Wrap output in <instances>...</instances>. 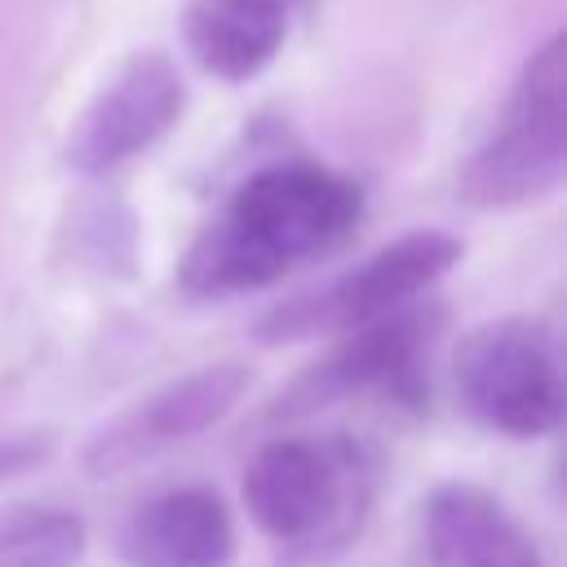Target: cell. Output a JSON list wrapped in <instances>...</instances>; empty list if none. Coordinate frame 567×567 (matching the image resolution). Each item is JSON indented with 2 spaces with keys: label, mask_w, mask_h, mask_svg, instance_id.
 Wrapping results in <instances>:
<instances>
[{
  "label": "cell",
  "mask_w": 567,
  "mask_h": 567,
  "mask_svg": "<svg viewBox=\"0 0 567 567\" xmlns=\"http://www.w3.org/2000/svg\"><path fill=\"white\" fill-rule=\"evenodd\" d=\"M292 0H190L186 49L217 80H252L288 35Z\"/></svg>",
  "instance_id": "obj_10"
},
{
  "label": "cell",
  "mask_w": 567,
  "mask_h": 567,
  "mask_svg": "<svg viewBox=\"0 0 567 567\" xmlns=\"http://www.w3.org/2000/svg\"><path fill=\"white\" fill-rule=\"evenodd\" d=\"M84 518L71 509H13L0 518V567H80Z\"/></svg>",
  "instance_id": "obj_12"
},
{
  "label": "cell",
  "mask_w": 567,
  "mask_h": 567,
  "mask_svg": "<svg viewBox=\"0 0 567 567\" xmlns=\"http://www.w3.org/2000/svg\"><path fill=\"white\" fill-rule=\"evenodd\" d=\"M461 261V239L447 230H412L359 261L354 270L337 275L319 292H301L284 306H275L257 332L266 341H297L332 328H359L381 315H394L412 306L430 284H439Z\"/></svg>",
  "instance_id": "obj_4"
},
{
  "label": "cell",
  "mask_w": 567,
  "mask_h": 567,
  "mask_svg": "<svg viewBox=\"0 0 567 567\" xmlns=\"http://www.w3.org/2000/svg\"><path fill=\"white\" fill-rule=\"evenodd\" d=\"M567 173V44L554 35L523 66L501 124L461 173V199L509 208L549 195Z\"/></svg>",
  "instance_id": "obj_2"
},
{
  "label": "cell",
  "mask_w": 567,
  "mask_h": 567,
  "mask_svg": "<svg viewBox=\"0 0 567 567\" xmlns=\"http://www.w3.org/2000/svg\"><path fill=\"white\" fill-rule=\"evenodd\" d=\"M456 394L470 416L509 439L549 434L563 421V372L545 323L496 319L456 350Z\"/></svg>",
  "instance_id": "obj_3"
},
{
  "label": "cell",
  "mask_w": 567,
  "mask_h": 567,
  "mask_svg": "<svg viewBox=\"0 0 567 567\" xmlns=\"http://www.w3.org/2000/svg\"><path fill=\"white\" fill-rule=\"evenodd\" d=\"M252 523L275 540H319L346 532L368 501L363 461L350 443L279 439L261 447L244 474Z\"/></svg>",
  "instance_id": "obj_5"
},
{
  "label": "cell",
  "mask_w": 567,
  "mask_h": 567,
  "mask_svg": "<svg viewBox=\"0 0 567 567\" xmlns=\"http://www.w3.org/2000/svg\"><path fill=\"white\" fill-rule=\"evenodd\" d=\"M186 84L164 53H137L89 102L66 137V159L80 173H106L155 146L182 115Z\"/></svg>",
  "instance_id": "obj_7"
},
{
  "label": "cell",
  "mask_w": 567,
  "mask_h": 567,
  "mask_svg": "<svg viewBox=\"0 0 567 567\" xmlns=\"http://www.w3.org/2000/svg\"><path fill=\"white\" fill-rule=\"evenodd\" d=\"M235 518L208 487H177L142 505L124 532L128 567H226Z\"/></svg>",
  "instance_id": "obj_9"
},
{
  "label": "cell",
  "mask_w": 567,
  "mask_h": 567,
  "mask_svg": "<svg viewBox=\"0 0 567 567\" xmlns=\"http://www.w3.org/2000/svg\"><path fill=\"white\" fill-rule=\"evenodd\" d=\"M49 456V439L44 434H22V439H0V483L35 470Z\"/></svg>",
  "instance_id": "obj_13"
},
{
  "label": "cell",
  "mask_w": 567,
  "mask_h": 567,
  "mask_svg": "<svg viewBox=\"0 0 567 567\" xmlns=\"http://www.w3.org/2000/svg\"><path fill=\"white\" fill-rule=\"evenodd\" d=\"M430 567H540L523 523L483 487L447 483L425 505Z\"/></svg>",
  "instance_id": "obj_8"
},
{
  "label": "cell",
  "mask_w": 567,
  "mask_h": 567,
  "mask_svg": "<svg viewBox=\"0 0 567 567\" xmlns=\"http://www.w3.org/2000/svg\"><path fill=\"white\" fill-rule=\"evenodd\" d=\"M354 337L315 372V390L306 399H337L363 385H390V390H416V363H421V315L408 306L394 315H381L372 323L350 328Z\"/></svg>",
  "instance_id": "obj_11"
},
{
  "label": "cell",
  "mask_w": 567,
  "mask_h": 567,
  "mask_svg": "<svg viewBox=\"0 0 567 567\" xmlns=\"http://www.w3.org/2000/svg\"><path fill=\"white\" fill-rule=\"evenodd\" d=\"M359 221V186L319 164L252 173L182 261L195 297H235L319 257Z\"/></svg>",
  "instance_id": "obj_1"
},
{
  "label": "cell",
  "mask_w": 567,
  "mask_h": 567,
  "mask_svg": "<svg viewBox=\"0 0 567 567\" xmlns=\"http://www.w3.org/2000/svg\"><path fill=\"white\" fill-rule=\"evenodd\" d=\"M252 372L239 363H213L199 372H186L182 381L159 385L155 394L137 399L120 416H111L89 443H84V474L111 478L124 470H137L204 430H213L248 390Z\"/></svg>",
  "instance_id": "obj_6"
}]
</instances>
